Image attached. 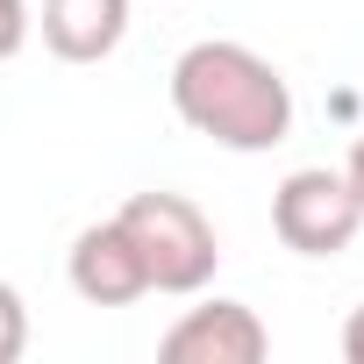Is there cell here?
<instances>
[{"instance_id":"obj_1","label":"cell","mask_w":364,"mask_h":364,"mask_svg":"<svg viewBox=\"0 0 364 364\" xmlns=\"http://www.w3.org/2000/svg\"><path fill=\"white\" fill-rule=\"evenodd\" d=\"M171 114L222 150L257 157L293 136V86L250 43L208 36L193 50H178V65H171Z\"/></svg>"},{"instance_id":"obj_3","label":"cell","mask_w":364,"mask_h":364,"mask_svg":"<svg viewBox=\"0 0 364 364\" xmlns=\"http://www.w3.org/2000/svg\"><path fill=\"white\" fill-rule=\"evenodd\" d=\"M272 229L293 257H336L357 243L364 229V208L350 193V178L328 171V164H300L279 178V193H272Z\"/></svg>"},{"instance_id":"obj_6","label":"cell","mask_w":364,"mask_h":364,"mask_svg":"<svg viewBox=\"0 0 364 364\" xmlns=\"http://www.w3.org/2000/svg\"><path fill=\"white\" fill-rule=\"evenodd\" d=\"M129 36V0H43V50L65 65H100Z\"/></svg>"},{"instance_id":"obj_9","label":"cell","mask_w":364,"mask_h":364,"mask_svg":"<svg viewBox=\"0 0 364 364\" xmlns=\"http://www.w3.org/2000/svg\"><path fill=\"white\" fill-rule=\"evenodd\" d=\"M343 357L364 364V307H350V321H343Z\"/></svg>"},{"instance_id":"obj_5","label":"cell","mask_w":364,"mask_h":364,"mask_svg":"<svg viewBox=\"0 0 364 364\" xmlns=\"http://www.w3.org/2000/svg\"><path fill=\"white\" fill-rule=\"evenodd\" d=\"M65 279H72V293L86 307H129V300L150 293V272H143V257H136V243H129V229L114 215L79 229V243L65 257Z\"/></svg>"},{"instance_id":"obj_4","label":"cell","mask_w":364,"mask_h":364,"mask_svg":"<svg viewBox=\"0 0 364 364\" xmlns=\"http://www.w3.org/2000/svg\"><path fill=\"white\" fill-rule=\"evenodd\" d=\"M264 350H272V336H264L257 307H243V300L186 307V314L164 328V343H157L164 364H257Z\"/></svg>"},{"instance_id":"obj_2","label":"cell","mask_w":364,"mask_h":364,"mask_svg":"<svg viewBox=\"0 0 364 364\" xmlns=\"http://www.w3.org/2000/svg\"><path fill=\"white\" fill-rule=\"evenodd\" d=\"M150 272V293H200L222 264V243H215V222L186 200V193H129L122 215H114Z\"/></svg>"},{"instance_id":"obj_8","label":"cell","mask_w":364,"mask_h":364,"mask_svg":"<svg viewBox=\"0 0 364 364\" xmlns=\"http://www.w3.org/2000/svg\"><path fill=\"white\" fill-rule=\"evenodd\" d=\"M22 43H29V8L22 0H0V65H8Z\"/></svg>"},{"instance_id":"obj_7","label":"cell","mask_w":364,"mask_h":364,"mask_svg":"<svg viewBox=\"0 0 364 364\" xmlns=\"http://www.w3.org/2000/svg\"><path fill=\"white\" fill-rule=\"evenodd\" d=\"M22 350H29V300L0 279V364H15Z\"/></svg>"},{"instance_id":"obj_10","label":"cell","mask_w":364,"mask_h":364,"mask_svg":"<svg viewBox=\"0 0 364 364\" xmlns=\"http://www.w3.org/2000/svg\"><path fill=\"white\" fill-rule=\"evenodd\" d=\"M343 178H350V193H357V208H364V136L350 143V164H343Z\"/></svg>"}]
</instances>
